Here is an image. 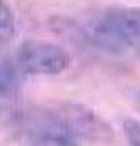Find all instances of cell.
Wrapping results in <instances>:
<instances>
[{
    "instance_id": "cell-7",
    "label": "cell",
    "mask_w": 140,
    "mask_h": 146,
    "mask_svg": "<svg viewBox=\"0 0 140 146\" xmlns=\"http://www.w3.org/2000/svg\"><path fill=\"white\" fill-rule=\"evenodd\" d=\"M123 134L130 146H140V123L136 119H125L123 121Z\"/></svg>"
},
{
    "instance_id": "cell-2",
    "label": "cell",
    "mask_w": 140,
    "mask_h": 146,
    "mask_svg": "<svg viewBox=\"0 0 140 146\" xmlns=\"http://www.w3.org/2000/svg\"><path fill=\"white\" fill-rule=\"evenodd\" d=\"M13 63L23 75H61L69 69L71 54L59 44L27 40L19 46Z\"/></svg>"
},
{
    "instance_id": "cell-6",
    "label": "cell",
    "mask_w": 140,
    "mask_h": 146,
    "mask_svg": "<svg viewBox=\"0 0 140 146\" xmlns=\"http://www.w3.org/2000/svg\"><path fill=\"white\" fill-rule=\"evenodd\" d=\"M17 36V17L6 0H0V44L11 42Z\"/></svg>"
},
{
    "instance_id": "cell-8",
    "label": "cell",
    "mask_w": 140,
    "mask_h": 146,
    "mask_svg": "<svg viewBox=\"0 0 140 146\" xmlns=\"http://www.w3.org/2000/svg\"><path fill=\"white\" fill-rule=\"evenodd\" d=\"M138 102H140V92H138Z\"/></svg>"
},
{
    "instance_id": "cell-3",
    "label": "cell",
    "mask_w": 140,
    "mask_h": 146,
    "mask_svg": "<svg viewBox=\"0 0 140 146\" xmlns=\"http://www.w3.org/2000/svg\"><path fill=\"white\" fill-rule=\"evenodd\" d=\"M50 109L57 113L59 119H61L82 142L84 140H88V142H111L113 138H115L111 125L107 123L96 111H92L90 107H86V104L59 102V104H50Z\"/></svg>"
},
{
    "instance_id": "cell-5",
    "label": "cell",
    "mask_w": 140,
    "mask_h": 146,
    "mask_svg": "<svg viewBox=\"0 0 140 146\" xmlns=\"http://www.w3.org/2000/svg\"><path fill=\"white\" fill-rule=\"evenodd\" d=\"M21 77L13 58H0V119L21 121Z\"/></svg>"
},
{
    "instance_id": "cell-1",
    "label": "cell",
    "mask_w": 140,
    "mask_h": 146,
    "mask_svg": "<svg viewBox=\"0 0 140 146\" xmlns=\"http://www.w3.org/2000/svg\"><path fill=\"white\" fill-rule=\"evenodd\" d=\"M90 36L107 48H125L140 56V6H111L92 23Z\"/></svg>"
},
{
    "instance_id": "cell-4",
    "label": "cell",
    "mask_w": 140,
    "mask_h": 146,
    "mask_svg": "<svg viewBox=\"0 0 140 146\" xmlns=\"http://www.w3.org/2000/svg\"><path fill=\"white\" fill-rule=\"evenodd\" d=\"M25 134L31 146H82V140L48 107L25 117Z\"/></svg>"
}]
</instances>
